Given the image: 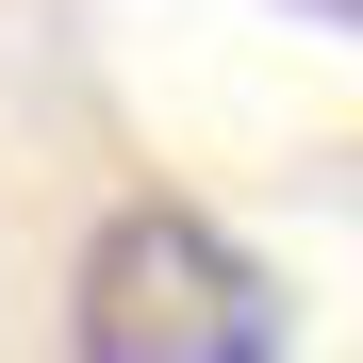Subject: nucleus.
I'll use <instances>...</instances> for the list:
<instances>
[{
  "label": "nucleus",
  "instance_id": "f257e3e1",
  "mask_svg": "<svg viewBox=\"0 0 363 363\" xmlns=\"http://www.w3.org/2000/svg\"><path fill=\"white\" fill-rule=\"evenodd\" d=\"M83 363H281V281L231 248L199 199H116L67 281Z\"/></svg>",
  "mask_w": 363,
  "mask_h": 363
}]
</instances>
